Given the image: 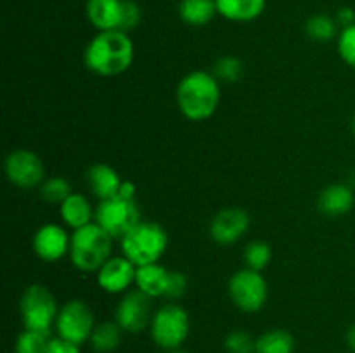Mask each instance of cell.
I'll use <instances>...</instances> for the list:
<instances>
[{
  "label": "cell",
  "instance_id": "1",
  "mask_svg": "<svg viewBox=\"0 0 355 353\" xmlns=\"http://www.w3.org/2000/svg\"><path fill=\"white\" fill-rule=\"evenodd\" d=\"M83 61L99 76L121 75L134 61V42L120 30L97 31L83 51Z\"/></svg>",
  "mask_w": 355,
  "mask_h": 353
},
{
  "label": "cell",
  "instance_id": "2",
  "mask_svg": "<svg viewBox=\"0 0 355 353\" xmlns=\"http://www.w3.org/2000/svg\"><path fill=\"white\" fill-rule=\"evenodd\" d=\"M179 111L191 121L211 118L220 104V82L214 73L196 69L184 76L175 90Z\"/></svg>",
  "mask_w": 355,
  "mask_h": 353
},
{
  "label": "cell",
  "instance_id": "3",
  "mask_svg": "<svg viewBox=\"0 0 355 353\" xmlns=\"http://www.w3.org/2000/svg\"><path fill=\"white\" fill-rule=\"evenodd\" d=\"M111 237L96 221L76 228L71 234L69 258L82 272H97L111 258Z\"/></svg>",
  "mask_w": 355,
  "mask_h": 353
},
{
  "label": "cell",
  "instance_id": "4",
  "mask_svg": "<svg viewBox=\"0 0 355 353\" xmlns=\"http://www.w3.org/2000/svg\"><path fill=\"white\" fill-rule=\"evenodd\" d=\"M120 241L123 256L137 266L158 263L168 248V234L156 221H139Z\"/></svg>",
  "mask_w": 355,
  "mask_h": 353
},
{
  "label": "cell",
  "instance_id": "5",
  "mask_svg": "<svg viewBox=\"0 0 355 353\" xmlns=\"http://www.w3.org/2000/svg\"><path fill=\"white\" fill-rule=\"evenodd\" d=\"M149 331H151V338L156 346L163 348L165 352L179 350L189 336V314L186 308L177 303L162 305L153 315Z\"/></svg>",
  "mask_w": 355,
  "mask_h": 353
},
{
  "label": "cell",
  "instance_id": "6",
  "mask_svg": "<svg viewBox=\"0 0 355 353\" xmlns=\"http://www.w3.org/2000/svg\"><path fill=\"white\" fill-rule=\"evenodd\" d=\"M19 310L24 329L49 332V334H51L52 325H55V318L59 314L54 294L42 284H31L23 291Z\"/></svg>",
  "mask_w": 355,
  "mask_h": 353
},
{
  "label": "cell",
  "instance_id": "7",
  "mask_svg": "<svg viewBox=\"0 0 355 353\" xmlns=\"http://www.w3.org/2000/svg\"><path fill=\"white\" fill-rule=\"evenodd\" d=\"M94 221L104 228L113 239H121L141 220V208L137 199L114 196L99 201Z\"/></svg>",
  "mask_w": 355,
  "mask_h": 353
},
{
  "label": "cell",
  "instance_id": "8",
  "mask_svg": "<svg viewBox=\"0 0 355 353\" xmlns=\"http://www.w3.org/2000/svg\"><path fill=\"white\" fill-rule=\"evenodd\" d=\"M229 298L232 305L246 314L262 310L269 298V286L262 272L252 269H241L229 280Z\"/></svg>",
  "mask_w": 355,
  "mask_h": 353
},
{
  "label": "cell",
  "instance_id": "9",
  "mask_svg": "<svg viewBox=\"0 0 355 353\" xmlns=\"http://www.w3.org/2000/svg\"><path fill=\"white\" fill-rule=\"evenodd\" d=\"M94 327H96V322H94L92 308L83 300H69L59 308L55 331L61 338L82 346L90 339Z\"/></svg>",
  "mask_w": 355,
  "mask_h": 353
},
{
  "label": "cell",
  "instance_id": "10",
  "mask_svg": "<svg viewBox=\"0 0 355 353\" xmlns=\"http://www.w3.org/2000/svg\"><path fill=\"white\" fill-rule=\"evenodd\" d=\"M6 176L17 189H35L45 180V166L40 156L30 149H14L3 163Z\"/></svg>",
  "mask_w": 355,
  "mask_h": 353
},
{
  "label": "cell",
  "instance_id": "11",
  "mask_svg": "<svg viewBox=\"0 0 355 353\" xmlns=\"http://www.w3.org/2000/svg\"><path fill=\"white\" fill-rule=\"evenodd\" d=\"M151 296H148L142 291L134 289L127 291L121 296L120 303L116 307V322L125 332H141L151 325L153 320V305Z\"/></svg>",
  "mask_w": 355,
  "mask_h": 353
},
{
  "label": "cell",
  "instance_id": "12",
  "mask_svg": "<svg viewBox=\"0 0 355 353\" xmlns=\"http://www.w3.org/2000/svg\"><path fill=\"white\" fill-rule=\"evenodd\" d=\"M250 227V217L241 208H224L210 221V237L218 246H231L246 234Z\"/></svg>",
  "mask_w": 355,
  "mask_h": 353
},
{
  "label": "cell",
  "instance_id": "13",
  "mask_svg": "<svg viewBox=\"0 0 355 353\" xmlns=\"http://www.w3.org/2000/svg\"><path fill=\"white\" fill-rule=\"evenodd\" d=\"M69 246H71V235L58 224L42 225L33 235L35 255L47 263L59 262L69 255Z\"/></svg>",
  "mask_w": 355,
  "mask_h": 353
},
{
  "label": "cell",
  "instance_id": "14",
  "mask_svg": "<svg viewBox=\"0 0 355 353\" xmlns=\"http://www.w3.org/2000/svg\"><path fill=\"white\" fill-rule=\"evenodd\" d=\"M137 265L127 256H111L99 270H97V284L104 293L125 294L132 284H135Z\"/></svg>",
  "mask_w": 355,
  "mask_h": 353
},
{
  "label": "cell",
  "instance_id": "15",
  "mask_svg": "<svg viewBox=\"0 0 355 353\" xmlns=\"http://www.w3.org/2000/svg\"><path fill=\"white\" fill-rule=\"evenodd\" d=\"M125 0H87L85 12L97 31H121Z\"/></svg>",
  "mask_w": 355,
  "mask_h": 353
},
{
  "label": "cell",
  "instance_id": "16",
  "mask_svg": "<svg viewBox=\"0 0 355 353\" xmlns=\"http://www.w3.org/2000/svg\"><path fill=\"white\" fill-rule=\"evenodd\" d=\"M355 204V194L349 183H331L324 187L318 197V208L329 218H338L349 213Z\"/></svg>",
  "mask_w": 355,
  "mask_h": 353
},
{
  "label": "cell",
  "instance_id": "17",
  "mask_svg": "<svg viewBox=\"0 0 355 353\" xmlns=\"http://www.w3.org/2000/svg\"><path fill=\"white\" fill-rule=\"evenodd\" d=\"M87 183L94 196L99 201H104L118 196L123 180L120 179L113 166L106 165V163H96L87 172Z\"/></svg>",
  "mask_w": 355,
  "mask_h": 353
},
{
  "label": "cell",
  "instance_id": "18",
  "mask_svg": "<svg viewBox=\"0 0 355 353\" xmlns=\"http://www.w3.org/2000/svg\"><path fill=\"white\" fill-rule=\"evenodd\" d=\"M59 213H61L66 227L73 228V230L92 224L94 217H96V210L92 208L90 201L80 192L69 194L64 203L59 206Z\"/></svg>",
  "mask_w": 355,
  "mask_h": 353
},
{
  "label": "cell",
  "instance_id": "19",
  "mask_svg": "<svg viewBox=\"0 0 355 353\" xmlns=\"http://www.w3.org/2000/svg\"><path fill=\"white\" fill-rule=\"evenodd\" d=\"M170 270L159 263L137 266L135 273V287L151 298H165L168 287Z\"/></svg>",
  "mask_w": 355,
  "mask_h": 353
},
{
  "label": "cell",
  "instance_id": "20",
  "mask_svg": "<svg viewBox=\"0 0 355 353\" xmlns=\"http://www.w3.org/2000/svg\"><path fill=\"white\" fill-rule=\"evenodd\" d=\"M217 10L224 19L232 23H250L263 14L267 0H215Z\"/></svg>",
  "mask_w": 355,
  "mask_h": 353
},
{
  "label": "cell",
  "instance_id": "21",
  "mask_svg": "<svg viewBox=\"0 0 355 353\" xmlns=\"http://www.w3.org/2000/svg\"><path fill=\"white\" fill-rule=\"evenodd\" d=\"M217 14L215 0H180L179 2V17L189 26H205L211 23Z\"/></svg>",
  "mask_w": 355,
  "mask_h": 353
},
{
  "label": "cell",
  "instance_id": "22",
  "mask_svg": "<svg viewBox=\"0 0 355 353\" xmlns=\"http://www.w3.org/2000/svg\"><path fill=\"white\" fill-rule=\"evenodd\" d=\"M123 332L125 331L118 325L116 320L101 322V324H96V327H94L89 343L96 353H111L120 346Z\"/></svg>",
  "mask_w": 355,
  "mask_h": 353
},
{
  "label": "cell",
  "instance_id": "23",
  "mask_svg": "<svg viewBox=\"0 0 355 353\" xmlns=\"http://www.w3.org/2000/svg\"><path fill=\"white\" fill-rule=\"evenodd\" d=\"M295 338L286 329H270L255 341V353H293Z\"/></svg>",
  "mask_w": 355,
  "mask_h": 353
},
{
  "label": "cell",
  "instance_id": "24",
  "mask_svg": "<svg viewBox=\"0 0 355 353\" xmlns=\"http://www.w3.org/2000/svg\"><path fill=\"white\" fill-rule=\"evenodd\" d=\"M336 26H338V23H336L335 17H331L329 14L319 12L305 21V33L311 40L326 44V42H331L336 37Z\"/></svg>",
  "mask_w": 355,
  "mask_h": 353
},
{
  "label": "cell",
  "instance_id": "25",
  "mask_svg": "<svg viewBox=\"0 0 355 353\" xmlns=\"http://www.w3.org/2000/svg\"><path fill=\"white\" fill-rule=\"evenodd\" d=\"M38 194L47 204H59L61 206L66 201V197L71 194V183L62 175L49 176L38 187Z\"/></svg>",
  "mask_w": 355,
  "mask_h": 353
},
{
  "label": "cell",
  "instance_id": "26",
  "mask_svg": "<svg viewBox=\"0 0 355 353\" xmlns=\"http://www.w3.org/2000/svg\"><path fill=\"white\" fill-rule=\"evenodd\" d=\"M243 260L246 269L262 272L272 260V248L266 241H252L243 251Z\"/></svg>",
  "mask_w": 355,
  "mask_h": 353
},
{
  "label": "cell",
  "instance_id": "27",
  "mask_svg": "<svg viewBox=\"0 0 355 353\" xmlns=\"http://www.w3.org/2000/svg\"><path fill=\"white\" fill-rule=\"evenodd\" d=\"M211 73L220 83H236L245 75V64L236 55H224L215 62Z\"/></svg>",
  "mask_w": 355,
  "mask_h": 353
},
{
  "label": "cell",
  "instance_id": "28",
  "mask_svg": "<svg viewBox=\"0 0 355 353\" xmlns=\"http://www.w3.org/2000/svg\"><path fill=\"white\" fill-rule=\"evenodd\" d=\"M49 332L24 329L14 343V353H47Z\"/></svg>",
  "mask_w": 355,
  "mask_h": 353
},
{
  "label": "cell",
  "instance_id": "29",
  "mask_svg": "<svg viewBox=\"0 0 355 353\" xmlns=\"http://www.w3.org/2000/svg\"><path fill=\"white\" fill-rule=\"evenodd\" d=\"M255 341L250 332L236 329L225 336L224 348L227 353H255Z\"/></svg>",
  "mask_w": 355,
  "mask_h": 353
},
{
  "label": "cell",
  "instance_id": "30",
  "mask_svg": "<svg viewBox=\"0 0 355 353\" xmlns=\"http://www.w3.org/2000/svg\"><path fill=\"white\" fill-rule=\"evenodd\" d=\"M336 47H338V54L343 62L355 69V24L342 28L338 38H336Z\"/></svg>",
  "mask_w": 355,
  "mask_h": 353
},
{
  "label": "cell",
  "instance_id": "31",
  "mask_svg": "<svg viewBox=\"0 0 355 353\" xmlns=\"http://www.w3.org/2000/svg\"><path fill=\"white\" fill-rule=\"evenodd\" d=\"M142 19V10L135 0H125L123 7V17H121V31L128 33V31L135 30Z\"/></svg>",
  "mask_w": 355,
  "mask_h": 353
},
{
  "label": "cell",
  "instance_id": "32",
  "mask_svg": "<svg viewBox=\"0 0 355 353\" xmlns=\"http://www.w3.org/2000/svg\"><path fill=\"white\" fill-rule=\"evenodd\" d=\"M187 286H189V280L184 272L179 270H170V279H168V287H166L165 298L168 300H177V298H182L186 294Z\"/></svg>",
  "mask_w": 355,
  "mask_h": 353
},
{
  "label": "cell",
  "instance_id": "33",
  "mask_svg": "<svg viewBox=\"0 0 355 353\" xmlns=\"http://www.w3.org/2000/svg\"><path fill=\"white\" fill-rule=\"evenodd\" d=\"M47 353H80V345L61 338V336H54L49 339Z\"/></svg>",
  "mask_w": 355,
  "mask_h": 353
},
{
  "label": "cell",
  "instance_id": "34",
  "mask_svg": "<svg viewBox=\"0 0 355 353\" xmlns=\"http://www.w3.org/2000/svg\"><path fill=\"white\" fill-rule=\"evenodd\" d=\"M335 19H336V23H338L342 28L352 26V24H355V10L349 6L340 7V9L336 10V14H335Z\"/></svg>",
  "mask_w": 355,
  "mask_h": 353
},
{
  "label": "cell",
  "instance_id": "35",
  "mask_svg": "<svg viewBox=\"0 0 355 353\" xmlns=\"http://www.w3.org/2000/svg\"><path fill=\"white\" fill-rule=\"evenodd\" d=\"M135 194H137V187H135V183L130 182V180H123L118 196L127 197V199H135Z\"/></svg>",
  "mask_w": 355,
  "mask_h": 353
},
{
  "label": "cell",
  "instance_id": "36",
  "mask_svg": "<svg viewBox=\"0 0 355 353\" xmlns=\"http://www.w3.org/2000/svg\"><path fill=\"white\" fill-rule=\"evenodd\" d=\"M345 341H347V345H349V348L355 353V324H352L349 329H347Z\"/></svg>",
  "mask_w": 355,
  "mask_h": 353
},
{
  "label": "cell",
  "instance_id": "37",
  "mask_svg": "<svg viewBox=\"0 0 355 353\" xmlns=\"http://www.w3.org/2000/svg\"><path fill=\"white\" fill-rule=\"evenodd\" d=\"M165 353H187V352H184V350H170V352H165Z\"/></svg>",
  "mask_w": 355,
  "mask_h": 353
},
{
  "label": "cell",
  "instance_id": "38",
  "mask_svg": "<svg viewBox=\"0 0 355 353\" xmlns=\"http://www.w3.org/2000/svg\"><path fill=\"white\" fill-rule=\"evenodd\" d=\"M352 132H354V135H355V114H354V118H352Z\"/></svg>",
  "mask_w": 355,
  "mask_h": 353
}]
</instances>
